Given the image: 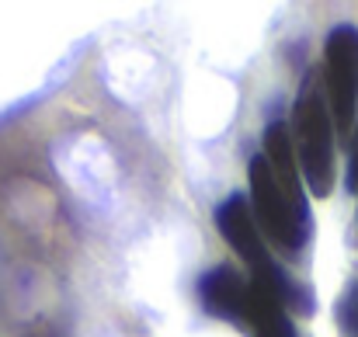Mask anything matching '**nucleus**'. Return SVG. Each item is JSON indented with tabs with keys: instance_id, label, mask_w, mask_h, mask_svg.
<instances>
[{
	"instance_id": "1",
	"label": "nucleus",
	"mask_w": 358,
	"mask_h": 337,
	"mask_svg": "<svg viewBox=\"0 0 358 337\" xmlns=\"http://www.w3.org/2000/svg\"><path fill=\"white\" fill-rule=\"evenodd\" d=\"M289 136H292V150L310 192L317 199H327L334 192V174H338L334 171V118L327 112L324 94L313 91L310 84L296 98Z\"/></svg>"
},
{
	"instance_id": "2",
	"label": "nucleus",
	"mask_w": 358,
	"mask_h": 337,
	"mask_svg": "<svg viewBox=\"0 0 358 337\" xmlns=\"http://www.w3.org/2000/svg\"><path fill=\"white\" fill-rule=\"evenodd\" d=\"M247 181H250V213L257 229L271 240V247H278L282 254L296 257L310 236V209L296 206L282 181L275 178V171L268 167L264 157H254L247 167Z\"/></svg>"
},
{
	"instance_id": "3",
	"label": "nucleus",
	"mask_w": 358,
	"mask_h": 337,
	"mask_svg": "<svg viewBox=\"0 0 358 337\" xmlns=\"http://www.w3.org/2000/svg\"><path fill=\"white\" fill-rule=\"evenodd\" d=\"M324 87H327V112L338 132H348L358 108V28L338 24L324 45Z\"/></svg>"
},
{
	"instance_id": "4",
	"label": "nucleus",
	"mask_w": 358,
	"mask_h": 337,
	"mask_svg": "<svg viewBox=\"0 0 358 337\" xmlns=\"http://www.w3.org/2000/svg\"><path fill=\"white\" fill-rule=\"evenodd\" d=\"M199 299H202L206 313L230 320L237 327H250V320H254V303H257L254 285H250V278H243L230 264L209 268L199 278Z\"/></svg>"
},
{
	"instance_id": "5",
	"label": "nucleus",
	"mask_w": 358,
	"mask_h": 337,
	"mask_svg": "<svg viewBox=\"0 0 358 337\" xmlns=\"http://www.w3.org/2000/svg\"><path fill=\"white\" fill-rule=\"evenodd\" d=\"M216 226H220L223 240L250 264V271H257V268H264V264L271 261V254H268V247H264V240H261V229L254 223L250 202H247L240 192L230 195V199L216 209Z\"/></svg>"
},
{
	"instance_id": "6",
	"label": "nucleus",
	"mask_w": 358,
	"mask_h": 337,
	"mask_svg": "<svg viewBox=\"0 0 358 337\" xmlns=\"http://www.w3.org/2000/svg\"><path fill=\"white\" fill-rule=\"evenodd\" d=\"M268 167L275 171V178L282 181L285 195L306 209V199H303V188H299V174H296V150H292V136H289V125L285 122H271L264 129V153Z\"/></svg>"
},
{
	"instance_id": "7",
	"label": "nucleus",
	"mask_w": 358,
	"mask_h": 337,
	"mask_svg": "<svg viewBox=\"0 0 358 337\" xmlns=\"http://www.w3.org/2000/svg\"><path fill=\"white\" fill-rule=\"evenodd\" d=\"M250 285H254V282H250ZM254 296H257V303H254L250 334L254 337H296V327H292L285 306H282L275 296H268V292L257 289V285H254Z\"/></svg>"
},
{
	"instance_id": "8",
	"label": "nucleus",
	"mask_w": 358,
	"mask_h": 337,
	"mask_svg": "<svg viewBox=\"0 0 358 337\" xmlns=\"http://www.w3.org/2000/svg\"><path fill=\"white\" fill-rule=\"evenodd\" d=\"M338 320H341V331L348 337H358V285L345 296L341 310H338Z\"/></svg>"
}]
</instances>
